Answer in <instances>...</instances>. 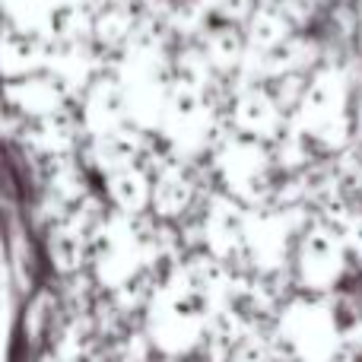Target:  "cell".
<instances>
[{
	"label": "cell",
	"instance_id": "obj_7",
	"mask_svg": "<svg viewBox=\"0 0 362 362\" xmlns=\"http://www.w3.org/2000/svg\"><path fill=\"white\" fill-rule=\"evenodd\" d=\"M48 255L61 274H74L86 261H93V235L74 223H54L48 235Z\"/></svg>",
	"mask_w": 362,
	"mask_h": 362
},
{
	"label": "cell",
	"instance_id": "obj_5",
	"mask_svg": "<svg viewBox=\"0 0 362 362\" xmlns=\"http://www.w3.org/2000/svg\"><path fill=\"white\" fill-rule=\"evenodd\" d=\"M191 159L178 163L175 169L163 172V175L153 178V216L172 223L181 219L185 213H191L194 200H197V178L191 175Z\"/></svg>",
	"mask_w": 362,
	"mask_h": 362
},
{
	"label": "cell",
	"instance_id": "obj_8",
	"mask_svg": "<svg viewBox=\"0 0 362 362\" xmlns=\"http://www.w3.org/2000/svg\"><path fill=\"white\" fill-rule=\"evenodd\" d=\"M344 238H346V248H350V255L362 261V206L353 213V219H350V226H346Z\"/></svg>",
	"mask_w": 362,
	"mask_h": 362
},
{
	"label": "cell",
	"instance_id": "obj_2",
	"mask_svg": "<svg viewBox=\"0 0 362 362\" xmlns=\"http://www.w3.org/2000/svg\"><path fill=\"white\" fill-rule=\"evenodd\" d=\"M346 238L340 229L315 219L305 232H302L299 245H296V274L299 283L312 293H327L340 283V276L346 274Z\"/></svg>",
	"mask_w": 362,
	"mask_h": 362
},
{
	"label": "cell",
	"instance_id": "obj_4",
	"mask_svg": "<svg viewBox=\"0 0 362 362\" xmlns=\"http://www.w3.org/2000/svg\"><path fill=\"white\" fill-rule=\"evenodd\" d=\"M229 121L242 137H255V140H264V144H274L283 134V127L289 124V118L280 112V105H276L274 95L267 93V86L242 89V93L235 95Z\"/></svg>",
	"mask_w": 362,
	"mask_h": 362
},
{
	"label": "cell",
	"instance_id": "obj_3",
	"mask_svg": "<svg viewBox=\"0 0 362 362\" xmlns=\"http://www.w3.org/2000/svg\"><path fill=\"white\" fill-rule=\"evenodd\" d=\"M248 223L251 210L235 200L232 194H213L206 200L204 213H200V242H204L206 255L219 257V261H235L238 255L248 251Z\"/></svg>",
	"mask_w": 362,
	"mask_h": 362
},
{
	"label": "cell",
	"instance_id": "obj_1",
	"mask_svg": "<svg viewBox=\"0 0 362 362\" xmlns=\"http://www.w3.org/2000/svg\"><path fill=\"white\" fill-rule=\"evenodd\" d=\"M276 337L293 353L296 362H334L344 346L337 308L318 299L289 302L276 321Z\"/></svg>",
	"mask_w": 362,
	"mask_h": 362
},
{
	"label": "cell",
	"instance_id": "obj_6",
	"mask_svg": "<svg viewBox=\"0 0 362 362\" xmlns=\"http://www.w3.org/2000/svg\"><path fill=\"white\" fill-rule=\"evenodd\" d=\"M105 191L108 200L115 204V210L127 213V216H144L153 206V175L146 169H140V165L105 175Z\"/></svg>",
	"mask_w": 362,
	"mask_h": 362
}]
</instances>
